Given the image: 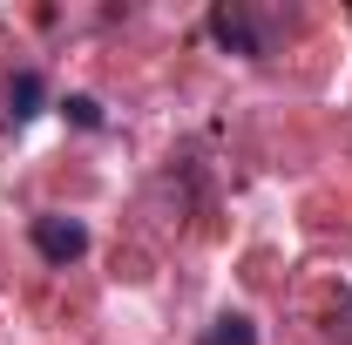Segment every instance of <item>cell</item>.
I'll return each instance as SVG.
<instances>
[{
  "instance_id": "obj_1",
  "label": "cell",
  "mask_w": 352,
  "mask_h": 345,
  "mask_svg": "<svg viewBox=\"0 0 352 345\" xmlns=\"http://www.w3.org/2000/svg\"><path fill=\"white\" fill-rule=\"evenodd\" d=\"M28 237H34V251H41L47 264H61V271H68V264L75 258H88V223L82 216H34V230H28Z\"/></svg>"
},
{
  "instance_id": "obj_2",
  "label": "cell",
  "mask_w": 352,
  "mask_h": 345,
  "mask_svg": "<svg viewBox=\"0 0 352 345\" xmlns=\"http://www.w3.org/2000/svg\"><path fill=\"white\" fill-rule=\"evenodd\" d=\"M210 41L230 47V54H244V61H258L264 54V27L244 14V7H210Z\"/></svg>"
},
{
  "instance_id": "obj_3",
  "label": "cell",
  "mask_w": 352,
  "mask_h": 345,
  "mask_svg": "<svg viewBox=\"0 0 352 345\" xmlns=\"http://www.w3.org/2000/svg\"><path fill=\"white\" fill-rule=\"evenodd\" d=\"M41 102H47V82L34 75V68H21V75L7 82V115H14V122H34Z\"/></svg>"
},
{
  "instance_id": "obj_4",
  "label": "cell",
  "mask_w": 352,
  "mask_h": 345,
  "mask_svg": "<svg viewBox=\"0 0 352 345\" xmlns=\"http://www.w3.org/2000/svg\"><path fill=\"white\" fill-rule=\"evenodd\" d=\"M197 345H258V325H251L244 311H223V318L204 325V339H197Z\"/></svg>"
},
{
  "instance_id": "obj_5",
  "label": "cell",
  "mask_w": 352,
  "mask_h": 345,
  "mask_svg": "<svg viewBox=\"0 0 352 345\" xmlns=\"http://www.w3.org/2000/svg\"><path fill=\"white\" fill-rule=\"evenodd\" d=\"M61 115H68L75 129H102V102H95V95H68V102H61Z\"/></svg>"
}]
</instances>
